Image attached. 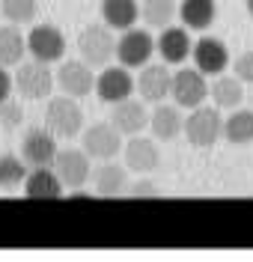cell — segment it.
<instances>
[{
	"mask_svg": "<svg viewBox=\"0 0 253 262\" xmlns=\"http://www.w3.org/2000/svg\"><path fill=\"white\" fill-rule=\"evenodd\" d=\"M45 128L63 140H72L84 131V111L78 104V98L72 96H57L45 107Z\"/></svg>",
	"mask_w": 253,
	"mask_h": 262,
	"instance_id": "6da1fadb",
	"label": "cell"
},
{
	"mask_svg": "<svg viewBox=\"0 0 253 262\" xmlns=\"http://www.w3.org/2000/svg\"><path fill=\"white\" fill-rule=\"evenodd\" d=\"M223 134V119H220V107H194L185 116V137L194 149H209L215 146Z\"/></svg>",
	"mask_w": 253,
	"mask_h": 262,
	"instance_id": "7a4b0ae2",
	"label": "cell"
},
{
	"mask_svg": "<svg viewBox=\"0 0 253 262\" xmlns=\"http://www.w3.org/2000/svg\"><path fill=\"white\" fill-rule=\"evenodd\" d=\"M78 54H81V60L89 63L93 69L96 66H107L113 57H117V39H113V33L110 27L104 24H89L81 36H78Z\"/></svg>",
	"mask_w": 253,
	"mask_h": 262,
	"instance_id": "3957f363",
	"label": "cell"
},
{
	"mask_svg": "<svg viewBox=\"0 0 253 262\" xmlns=\"http://www.w3.org/2000/svg\"><path fill=\"white\" fill-rule=\"evenodd\" d=\"M155 51L158 48H155V39L149 36V27L146 30L143 27H128L117 39V57L119 63L128 66V69H143L152 60Z\"/></svg>",
	"mask_w": 253,
	"mask_h": 262,
	"instance_id": "277c9868",
	"label": "cell"
},
{
	"mask_svg": "<svg viewBox=\"0 0 253 262\" xmlns=\"http://www.w3.org/2000/svg\"><path fill=\"white\" fill-rule=\"evenodd\" d=\"M81 149L96 161H110L122 152V131L113 122H96V125H89L84 131Z\"/></svg>",
	"mask_w": 253,
	"mask_h": 262,
	"instance_id": "5b68a950",
	"label": "cell"
},
{
	"mask_svg": "<svg viewBox=\"0 0 253 262\" xmlns=\"http://www.w3.org/2000/svg\"><path fill=\"white\" fill-rule=\"evenodd\" d=\"M15 90L24 98H30V101L48 98L51 90H54V72H51V63L30 60V63L18 66V72H15Z\"/></svg>",
	"mask_w": 253,
	"mask_h": 262,
	"instance_id": "8992f818",
	"label": "cell"
},
{
	"mask_svg": "<svg viewBox=\"0 0 253 262\" xmlns=\"http://www.w3.org/2000/svg\"><path fill=\"white\" fill-rule=\"evenodd\" d=\"M170 96H173V101H176L179 107L194 111V107H200L202 101L209 98V81H205V75H202L197 66H194V69H179V72L173 75V90H170Z\"/></svg>",
	"mask_w": 253,
	"mask_h": 262,
	"instance_id": "52a82bcc",
	"label": "cell"
},
{
	"mask_svg": "<svg viewBox=\"0 0 253 262\" xmlns=\"http://www.w3.org/2000/svg\"><path fill=\"white\" fill-rule=\"evenodd\" d=\"M27 51L33 60L42 63H60L66 54V36L57 30L54 24H36L27 33Z\"/></svg>",
	"mask_w": 253,
	"mask_h": 262,
	"instance_id": "ba28073f",
	"label": "cell"
},
{
	"mask_svg": "<svg viewBox=\"0 0 253 262\" xmlns=\"http://www.w3.org/2000/svg\"><path fill=\"white\" fill-rule=\"evenodd\" d=\"M57 86L72 98H84L96 90V72L84 60H66L57 69Z\"/></svg>",
	"mask_w": 253,
	"mask_h": 262,
	"instance_id": "9c48e42d",
	"label": "cell"
},
{
	"mask_svg": "<svg viewBox=\"0 0 253 262\" xmlns=\"http://www.w3.org/2000/svg\"><path fill=\"white\" fill-rule=\"evenodd\" d=\"M54 170L66 188H81L86 179H93V164L84 149H60L54 158Z\"/></svg>",
	"mask_w": 253,
	"mask_h": 262,
	"instance_id": "30bf717a",
	"label": "cell"
},
{
	"mask_svg": "<svg viewBox=\"0 0 253 262\" xmlns=\"http://www.w3.org/2000/svg\"><path fill=\"white\" fill-rule=\"evenodd\" d=\"M137 90V81L128 75V66H107L96 78V96L107 104H117L122 98H128Z\"/></svg>",
	"mask_w": 253,
	"mask_h": 262,
	"instance_id": "8fae6325",
	"label": "cell"
},
{
	"mask_svg": "<svg viewBox=\"0 0 253 262\" xmlns=\"http://www.w3.org/2000/svg\"><path fill=\"white\" fill-rule=\"evenodd\" d=\"M173 90V75H170L167 63H146L140 69V78H137V93L143 101L149 104H161L164 98H170Z\"/></svg>",
	"mask_w": 253,
	"mask_h": 262,
	"instance_id": "7c38bea8",
	"label": "cell"
},
{
	"mask_svg": "<svg viewBox=\"0 0 253 262\" xmlns=\"http://www.w3.org/2000/svg\"><path fill=\"white\" fill-rule=\"evenodd\" d=\"M57 134H51L48 128H33L24 134L21 140V158L30 167H51L57 158Z\"/></svg>",
	"mask_w": 253,
	"mask_h": 262,
	"instance_id": "4fadbf2b",
	"label": "cell"
},
{
	"mask_svg": "<svg viewBox=\"0 0 253 262\" xmlns=\"http://www.w3.org/2000/svg\"><path fill=\"white\" fill-rule=\"evenodd\" d=\"M155 48L161 54V60L167 66H182L194 54V39H191V30L188 27H164L161 36H158V42H155Z\"/></svg>",
	"mask_w": 253,
	"mask_h": 262,
	"instance_id": "5bb4252c",
	"label": "cell"
},
{
	"mask_svg": "<svg viewBox=\"0 0 253 262\" xmlns=\"http://www.w3.org/2000/svg\"><path fill=\"white\" fill-rule=\"evenodd\" d=\"M149 111H146V101L143 98H122L113 104V114H110V122L122 131V137H134L149 125Z\"/></svg>",
	"mask_w": 253,
	"mask_h": 262,
	"instance_id": "9a60e30c",
	"label": "cell"
},
{
	"mask_svg": "<svg viewBox=\"0 0 253 262\" xmlns=\"http://www.w3.org/2000/svg\"><path fill=\"white\" fill-rule=\"evenodd\" d=\"M194 63H197V69H200L202 75H223L226 72V66H229V48L220 42V39H215V36H202V39H197V45H194Z\"/></svg>",
	"mask_w": 253,
	"mask_h": 262,
	"instance_id": "2e32d148",
	"label": "cell"
},
{
	"mask_svg": "<svg viewBox=\"0 0 253 262\" xmlns=\"http://www.w3.org/2000/svg\"><path fill=\"white\" fill-rule=\"evenodd\" d=\"M122 158H125V167H128L131 173H155L158 164H161V152H158V146H155L152 140L134 134V137L122 146Z\"/></svg>",
	"mask_w": 253,
	"mask_h": 262,
	"instance_id": "e0dca14e",
	"label": "cell"
},
{
	"mask_svg": "<svg viewBox=\"0 0 253 262\" xmlns=\"http://www.w3.org/2000/svg\"><path fill=\"white\" fill-rule=\"evenodd\" d=\"M93 185H96L99 196H122L128 191V167L125 164H113V158L99 164L93 170Z\"/></svg>",
	"mask_w": 253,
	"mask_h": 262,
	"instance_id": "ac0fdd59",
	"label": "cell"
},
{
	"mask_svg": "<svg viewBox=\"0 0 253 262\" xmlns=\"http://www.w3.org/2000/svg\"><path fill=\"white\" fill-rule=\"evenodd\" d=\"M63 188H66L63 179L51 167H36L24 179V196L27 200H57V196H63Z\"/></svg>",
	"mask_w": 253,
	"mask_h": 262,
	"instance_id": "d6986e66",
	"label": "cell"
},
{
	"mask_svg": "<svg viewBox=\"0 0 253 262\" xmlns=\"http://www.w3.org/2000/svg\"><path fill=\"white\" fill-rule=\"evenodd\" d=\"M209 98L220 111H236L244 101V81L236 75H215V81L209 83Z\"/></svg>",
	"mask_w": 253,
	"mask_h": 262,
	"instance_id": "ffe728a7",
	"label": "cell"
},
{
	"mask_svg": "<svg viewBox=\"0 0 253 262\" xmlns=\"http://www.w3.org/2000/svg\"><path fill=\"white\" fill-rule=\"evenodd\" d=\"M149 128L155 134V140H176L179 134H185V116L179 114V104H155V111L149 116Z\"/></svg>",
	"mask_w": 253,
	"mask_h": 262,
	"instance_id": "44dd1931",
	"label": "cell"
},
{
	"mask_svg": "<svg viewBox=\"0 0 253 262\" xmlns=\"http://www.w3.org/2000/svg\"><path fill=\"white\" fill-rule=\"evenodd\" d=\"M140 18L137 0H101V21L110 30H128Z\"/></svg>",
	"mask_w": 253,
	"mask_h": 262,
	"instance_id": "7402d4cb",
	"label": "cell"
},
{
	"mask_svg": "<svg viewBox=\"0 0 253 262\" xmlns=\"http://www.w3.org/2000/svg\"><path fill=\"white\" fill-rule=\"evenodd\" d=\"M215 15H218L215 0H182L179 6V18L188 30H209L215 24Z\"/></svg>",
	"mask_w": 253,
	"mask_h": 262,
	"instance_id": "603a6c76",
	"label": "cell"
},
{
	"mask_svg": "<svg viewBox=\"0 0 253 262\" xmlns=\"http://www.w3.org/2000/svg\"><path fill=\"white\" fill-rule=\"evenodd\" d=\"M27 54V36L18 30V24H6L0 27V66L9 69L18 66Z\"/></svg>",
	"mask_w": 253,
	"mask_h": 262,
	"instance_id": "cb8c5ba5",
	"label": "cell"
},
{
	"mask_svg": "<svg viewBox=\"0 0 253 262\" xmlns=\"http://www.w3.org/2000/svg\"><path fill=\"white\" fill-rule=\"evenodd\" d=\"M223 137L233 146H250L253 143V107L250 111H233L223 119Z\"/></svg>",
	"mask_w": 253,
	"mask_h": 262,
	"instance_id": "d4e9b609",
	"label": "cell"
},
{
	"mask_svg": "<svg viewBox=\"0 0 253 262\" xmlns=\"http://www.w3.org/2000/svg\"><path fill=\"white\" fill-rule=\"evenodd\" d=\"M179 15V6L173 0H143L140 6V18L149 30H164L173 24V18Z\"/></svg>",
	"mask_w": 253,
	"mask_h": 262,
	"instance_id": "484cf974",
	"label": "cell"
},
{
	"mask_svg": "<svg viewBox=\"0 0 253 262\" xmlns=\"http://www.w3.org/2000/svg\"><path fill=\"white\" fill-rule=\"evenodd\" d=\"M27 179V161L21 155H0V188H15Z\"/></svg>",
	"mask_w": 253,
	"mask_h": 262,
	"instance_id": "4316f807",
	"label": "cell"
},
{
	"mask_svg": "<svg viewBox=\"0 0 253 262\" xmlns=\"http://www.w3.org/2000/svg\"><path fill=\"white\" fill-rule=\"evenodd\" d=\"M0 12L9 24H30L36 18V0H0Z\"/></svg>",
	"mask_w": 253,
	"mask_h": 262,
	"instance_id": "83f0119b",
	"label": "cell"
},
{
	"mask_svg": "<svg viewBox=\"0 0 253 262\" xmlns=\"http://www.w3.org/2000/svg\"><path fill=\"white\" fill-rule=\"evenodd\" d=\"M21 119H24V107L18 104L15 98H6L3 104H0V128L12 131L21 125Z\"/></svg>",
	"mask_w": 253,
	"mask_h": 262,
	"instance_id": "f1b7e54d",
	"label": "cell"
},
{
	"mask_svg": "<svg viewBox=\"0 0 253 262\" xmlns=\"http://www.w3.org/2000/svg\"><path fill=\"white\" fill-rule=\"evenodd\" d=\"M233 75L241 78L244 83H253V51H244L233 60Z\"/></svg>",
	"mask_w": 253,
	"mask_h": 262,
	"instance_id": "f546056e",
	"label": "cell"
},
{
	"mask_svg": "<svg viewBox=\"0 0 253 262\" xmlns=\"http://www.w3.org/2000/svg\"><path fill=\"white\" fill-rule=\"evenodd\" d=\"M128 194L131 196H158L161 194V191H158V185H155V182H137V185H131V188H128Z\"/></svg>",
	"mask_w": 253,
	"mask_h": 262,
	"instance_id": "4dcf8cb0",
	"label": "cell"
},
{
	"mask_svg": "<svg viewBox=\"0 0 253 262\" xmlns=\"http://www.w3.org/2000/svg\"><path fill=\"white\" fill-rule=\"evenodd\" d=\"M12 86H15V81H12V78H9V72L0 66V104L12 96Z\"/></svg>",
	"mask_w": 253,
	"mask_h": 262,
	"instance_id": "1f68e13d",
	"label": "cell"
},
{
	"mask_svg": "<svg viewBox=\"0 0 253 262\" xmlns=\"http://www.w3.org/2000/svg\"><path fill=\"white\" fill-rule=\"evenodd\" d=\"M244 6H247V12H250V18H253V0H244Z\"/></svg>",
	"mask_w": 253,
	"mask_h": 262,
	"instance_id": "d6a6232c",
	"label": "cell"
},
{
	"mask_svg": "<svg viewBox=\"0 0 253 262\" xmlns=\"http://www.w3.org/2000/svg\"><path fill=\"white\" fill-rule=\"evenodd\" d=\"M250 107H253V93H250Z\"/></svg>",
	"mask_w": 253,
	"mask_h": 262,
	"instance_id": "836d02e7",
	"label": "cell"
},
{
	"mask_svg": "<svg viewBox=\"0 0 253 262\" xmlns=\"http://www.w3.org/2000/svg\"><path fill=\"white\" fill-rule=\"evenodd\" d=\"M0 18H3V12H0Z\"/></svg>",
	"mask_w": 253,
	"mask_h": 262,
	"instance_id": "e575fe53",
	"label": "cell"
}]
</instances>
